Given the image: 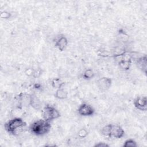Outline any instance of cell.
<instances>
[{"mask_svg":"<svg viewBox=\"0 0 147 147\" xmlns=\"http://www.w3.org/2000/svg\"><path fill=\"white\" fill-rule=\"evenodd\" d=\"M26 126V122L18 117L10 119L5 123L4 127L6 131L13 136H18L22 133Z\"/></svg>","mask_w":147,"mask_h":147,"instance_id":"6da1fadb","label":"cell"},{"mask_svg":"<svg viewBox=\"0 0 147 147\" xmlns=\"http://www.w3.org/2000/svg\"><path fill=\"white\" fill-rule=\"evenodd\" d=\"M51 127L49 121L43 119L33 122L29 127V130L32 133L36 136H43L50 131Z\"/></svg>","mask_w":147,"mask_h":147,"instance_id":"7a4b0ae2","label":"cell"},{"mask_svg":"<svg viewBox=\"0 0 147 147\" xmlns=\"http://www.w3.org/2000/svg\"><path fill=\"white\" fill-rule=\"evenodd\" d=\"M42 115L44 119L51 121L60 117V113L54 107L49 105L45 106L42 110Z\"/></svg>","mask_w":147,"mask_h":147,"instance_id":"3957f363","label":"cell"},{"mask_svg":"<svg viewBox=\"0 0 147 147\" xmlns=\"http://www.w3.org/2000/svg\"><path fill=\"white\" fill-rule=\"evenodd\" d=\"M94 108L87 103L81 104L78 109V114L82 116L85 117L92 115L94 114Z\"/></svg>","mask_w":147,"mask_h":147,"instance_id":"277c9868","label":"cell"},{"mask_svg":"<svg viewBox=\"0 0 147 147\" xmlns=\"http://www.w3.org/2000/svg\"><path fill=\"white\" fill-rule=\"evenodd\" d=\"M135 107L141 111H146L147 109V99L145 96H137L134 100Z\"/></svg>","mask_w":147,"mask_h":147,"instance_id":"5b68a950","label":"cell"},{"mask_svg":"<svg viewBox=\"0 0 147 147\" xmlns=\"http://www.w3.org/2000/svg\"><path fill=\"white\" fill-rule=\"evenodd\" d=\"M96 84L99 89L101 91H106L111 86V79L109 78L103 77L98 80Z\"/></svg>","mask_w":147,"mask_h":147,"instance_id":"8992f818","label":"cell"},{"mask_svg":"<svg viewBox=\"0 0 147 147\" xmlns=\"http://www.w3.org/2000/svg\"><path fill=\"white\" fill-rule=\"evenodd\" d=\"M68 40L64 36H60L55 40V46L59 51H63L68 45Z\"/></svg>","mask_w":147,"mask_h":147,"instance_id":"52a82bcc","label":"cell"},{"mask_svg":"<svg viewBox=\"0 0 147 147\" xmlns=\"http://www.w3.org/2000/svg\"><path fill=\"white\" fill-rule=\"evenodd\" d=\"M124 130L121 126L117 125H112L111 137H113L115 138H121L124 136Z\"/></svg>","mask_w":147,"mask_h":147,"instance_id":"ba28073f","label":"cell"},{"mask_svg":"<svg viewBox=\"0 0 147 147\" xmlns=\"http://www.w3.org/2000/svg\"><path fill=\"white\" fill-rule=\"evenodd\" d=\"M31 95L27 94H20L17 96V101L20 106H29L30 103Z\"/></svg>","mask_w":147,"mask_h":147,"instance_id":"9c48e42d","label":"cell"},{"mask_svg":"<svg viewBox=\"0 0 147 147\" xmlns=\"http://www.w3.org/2000/svg\"><path fill=\"white\" fill-rule=\"evenodd\" d=\"M136 64L137 67L141 69L145 74L146 72L147 68V58L146 56L144 55L142 57H139L136 61Z\"/></svg>","mask_w":147,"mask_h":147,"instance_id":"30bf717a","label":"cell"},{"mask_svg":"<svg viewBox=\"0 0 147 147\" xmlns=\"http://www.w3.org/2000/svg\"><path fill=\"white\" fill-rule=\"evenodd\" d=\"M30 105L36 110H38L41 108V102L35 94H31Z\"/></svg>","mask_w":147,"mask_h":147,"instance_id":"8fae6325","label":"cell"},{"mask_svg":"<svg viewBox=\"0 0 147 147\" xmlns=\"http://www.w3.org/2000/svg\"><path fill=\"white\" fill-rule=\"evenodd\" d=\"M55 96L59 99H64L67 98L68 92L63 88H60L56 90Z\"/></svg>","mask_w":147,"mask_h":147,"instance_id":"7c38bea8","label":"cell"},{"mask_svg":"<svg viewBox=\"0 0 147 147\" xmlns=\"http://www.w3.org/2000/svg\"><path fill=\"white\" fill-rule=\"evenodd\" d=\"M131 65V60L128 59H121L119 61V67L123 70H128Z\"/></svg>","mask_w":147,"mask_h":147,"instance_id":"4fadbf2b","label":"cell"},{"mask_svg":"<svg viewBox=\"0 0 147 147\" xmlns=\"http://www.w3.org/2000/svg\"><path fill=\"white\" fill-rule=\"evenodd\" d=\"M111 124H108L105 125L101 129L102 134L106 137H111Z\"/></svg>","mask_w":147,"mask_h":147,"instance_id":"5bb4252c","label":"cell"},{"mask_svg":"<svg viewBox=\"0 0 147 147\" xmlns=\"http://www.w3.org/2000/svg\"><path fill=\"white\" fill-rule=\"evenodd\" d=\"M64 83L59 78H54L51 82V85L54 88L59 89L62 88Z\"/></svg>","mask_w":147,"mask_h":147,"instance_id":"9a60e30c","label":"cell"},{"mask_svg":"<svg viewBox=\"0 0 147 147\" xmlns=\"http://www.w3.org/2000/svg\"><path fill=\"white\" fill-rule=\"evenodd\" d=\"M95 74L92 69H87L83 74V77L85 79H90L94 78Z\"/></svg>","mask_w":147,"mask_h":147,"instance_id":"2e32d148","label":"cell"},{"mask_svg":"<svg viewBox=\"0 0 147 147\" xmlns=\"http://www.w3.org/2000/svg\"><path fill=\"white\" fill-rule=\"evenodd\" d=\"M123 146L124 147H136L137 146V144L133 140L129 139L125 141Z\"/></svg>","mask_w":147,"mask_h":147,"instance_id":"e0dca14e","label":"cell"},{"mask_svg":"<svg viewBox=\"0 0 147 147\" xmlns=\"http://www.w3.org/2000/svg\"><path fill=\"white\" fill-rule=\"evenodd\" d=\"M88 134L87 131L85 129H81L79 130L78 135L80 138H85Z\"/></svg>","mask_w":147,"mask_h":147,"instance_id":"ac0fdd59","label":"cell"},{"mask_svg":"<svg viewBox=\"0 0 147 147\" xmlns=\"http://www.w3.org/2000/svg\"><path fill=\"white\" fill-rule=\"evenodd\" d=\"M10 16H11V14L6 11H3L1 13V17L2 18L7 19V18H9Z\"/></svg>","mask_w":147,"mask_h":147,"instance_id":"d6986e66","label":"cell"},{"mask_svg":"<svg viewBox=\"0 0 147 147\" xmlns=\"http://www.w3.org/2000/svg\"><path fill=\"white\" fill-rule=\"evenodd\" d=\"M109 145L104 142H99L98 144H96L95 146H99V147H105V146H108Z\"/></svg>","mask_w":147,"mask_h":147,"instance_id":"ffe728a7","label":"cell"}]
</instances>
